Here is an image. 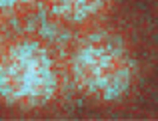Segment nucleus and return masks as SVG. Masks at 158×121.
Instances as JSON below:
<instances>
[{"mask_svg": "<svg viewBox=\"0 0 158 121\" xmlns=\"http://www.w3.org/2000/svg\"><path fill=\"white\" fill-rule=\"evenodd\" d=\"M102 2L104 0H54V10L66 14V18H84Z\"/></svg>", "mask_w": 158, "mask_h": 121, "instance_id": "nucleus-2", "label": "nucleus"}, {"mask_svg": "<svg viewBox=\"0 0 158 121\" xmlns=\"http://www.w3.org/2000/svg\"><path fill=\"white\" fill-rule=\"evenodd\" d=\"M48 62L42 60V52L26 48L22 52V58L10 64L8 74L2 76L0 85L2 93L10 101L22 97H38V91L42 93L44 83H48Z\"/></svg>", "mask_w": 158, "mask_h": 121, "instance_id": "nucleus-1", "label": "nucleus"}]
</instances>
